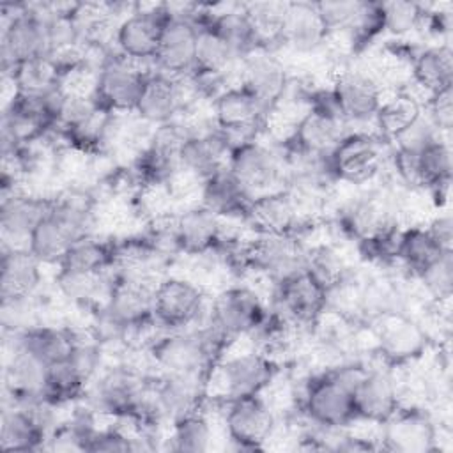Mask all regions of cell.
Returning a JSON list of instances; mask_svg holds the SVG:
<instances>
[{"instance_id": "6da1fadb", "label": "cell", "mask_w": 453, "mask_h": 453, "mask_svg": "<svg viewBox=\"0 0 453 453\" xmlns=\"http://www.w3.org/2000/svg\"><path fill=\"white\" fill-rule=\"evenodd\" d=\"M366 366L368 363L349 357L306 375L297 395L303 419L326 430H345L357 423L352 389Z\"/></svg>"}, {"instance_id": "7a4b0ae2", "label": "cell", "mask_w": 453, "mask_h": 453, "mask_svg": "<svg viewBox=\"0 0 453 453\" xmlns=\"http://www.w3.org/2000/svg\"><path fill=\"white\" fill-rule=\"evenodd\" d=\"M230 350V345L207 324L161 331L143 350L154 373L211 375L214 365Z\"/></svg>"}, {"instance_id": "3957f363", "label": "cell", "mask_w": 453, "mask_h": 453, "mask_svg": "<svg viewBox=\"0 0 453 453\" xmlns=\"http://www.w3.org/2000/svg\"><path fill=\"white\" fill-rule=\"evenodd\" d=\"M150 373L127 361L104 365L81 398L96 414L111 421L133 423L149 396Z\"/></svg>"}, {"instance_id": "277c9868", "label": "cell", "mask_w": 453, "mask_h": 453, "mask_svg": "<svg viewBox=\"0 0 453 453\" xmlns=\"http://www.w3.org/2000/svg\"><path fill=\"white\" fill-rule=\"evenodd\" d=\"M281 373V363L258 347L232 354L214 365L209 375V400L265 395Z\"/></svg>"}, {"instance_id": "5b68a950", "label": "cell", "mask_w": 453, "mask_h": 453, "mask_svg": "<svg viewBox=\"0 0 453 453\" xmlns=\"http://www.w3.org/2000/svg\"><path fill=\"white\" fill-rule=\"evenodd\" d=\"M269 311V301L255 287L232 283L211 297L203 324L211 326L232 347L242 338H251L265 322Z\"/></svg>"}, {"instance_id": "8992f818", "label": "cell", "mask_w": 453, "mask_h": 453, "mask_svg": "<svg viewBox=\"0 0 453 453\" xmlns=\"http://www.w3.org/2000/svg\"><path fill=\"white\" fill-rule=\"evenodd\" d=\"M2 7V71L51 55L48 35L50 4H9Z\"/></svg>"}, {"instance_id": "52a82bcc", "label": "cell", "mask_w": 453, "mask_h": 453, "mask_svg": "<svg viewBox=\"0 0 453 453\" xmlns=\"http://www.w3.org/2000/svg\"><path fill=\"white\" fill-rule=\"evenodd\" d=\"M389 154V143L377 133L350 129L327 154L329 172L336 184L363 188L375 182Z\"/></svg>"}, {"instance_id": "ba28073f", "label": "cell", "mask_w": 453, "mask_h": 453, "mask_svg": "<svg viewBox=\"0 0 453 453\" xmlns=\"http://www.w3.org/2000/svg\"><path fill=\"white\" fill-rule=\"evenodd\" d=\"M211 297L205 287L184 274H165L154 285L152 313L163 331L200 326L207 319Z\"/></svg>"}, {"instance_id": "9c48e42d", "label": "cell", "mask_w": 453, "mask_h": 453, "mask_svg": "<svg viewBox=\"0 0 453 453\" xmlns=\"http://www.w3.org/2000/svg\"><path fill=\"white\" fill-rule=\"evenodd\" d=\"M373 354L382 365L400 370L425 357L430 347V331L407 311H389L372 322Z\"/></svg>"}, {"instance_id": "30bf717a", "label": "cell", "mask_w": 453, "mask_h": 453, "mask_svg": "<svg viewBox=\"0 0 453 453\" xmlns=\"http://www.w3.org/2000/svg\"><path fill=\"white\" fill-rule=\"evenodd\" d=\"M221 411L223 428L235 449H264L276 432V411L264 395L209 400Z\"/></svg>"}, {"instance_id": "8fae6325", "label": "cell", "mask_w": 453, "mask_h": 453, "mask_svg": "<svg viewBox=\"0 0 453 453\" xmlns=\"http://www.w3.org/2000/svg\"><path fill=\"white\" fill-rule=\"evenodd\" d=\"M172 14L173 11L168 4H134V7L115 25L111 41L113 50L129 62L152 69L161 32Z\"/></svg>"}, {"instance_id": "7c38bea8", "label": "cell", "mask_w": 453, "mask_h": 453, "mask_svg": "<svg viewBox=\"0 0 453 453\" xmlns=\"http://www.w3.org/2000/svg\"><path fill=\"white\" fill-rule=\"evenodd\" d=\"M226 166L253 196L287 186V161L281 147L260 136L234 143Z\"/></svg>"}, {"instance_id": "4fadbf2b", "label": "cell", "mask_w": 453, "mask_h": 453, "mask_svg": "<svg viewBox=\"0 0 453 453\" xmlns=\"http://www.w3.org/2000/svg\"><path fill=\"white\" fill-rule=\"evenodd\" d=\"M149 71L124 58L111 46L99 57L92 96L106 111L129 115L136 108Z\"/></svg>"}, {"instance_id": "5bb4252c", "label": "cell", "mask_w": 453, "mask_h": 453, "mask_svg": "<svg viewBox=\"0 0 453 453\" xmlns=\"http://www.w3.org/2000/svg\"><path fill=\"white\" fill-rule=\"evenodd\" d=\"M271 308L290 326L313 331L327 313L329 288L308 269L271 285Z\"/></svg>"}, {"instance_id": "9a60e30c", "label": "cell", "mask_w": 453, "mask_h": 453, "mask_svg": "<svg viewBox=\"0 0 453 453\" xmlns=\"http://www.w3.org/2000/svg\"><path fill=\"white\" fill-rule=\"evenodd\" d=\"M329 88L340 115L349 126L372 124L386 97L377 73L356 65L336 69Z\"/></svg>"}, {"instance_id": "2e32d148", "label": "cell", "mask_w": 453, "mask_h": 453, "mask_svg": "<svg viewBox=\"0 0 453 453\" xmlns=\"http://www.w3.org/2000/svg\"><path fill=\"white\" fill-rule=\"evenodd\" d=\"M441 425L434 414L419 403L402 407L379 425V449L400 453H432L439 449Z\"/></svg>"}, {"instance_id": "e0dca14e", "label": "cell", "mask_w": 453, "mask_h": 453, "mask_svg": "<svg viewBox=\"0 0 453 453\" xmlns=\"http://www.w3.org/2000/svg\"><path fill=\"white\" fill-rule=\"evenodd\" d=\"M209 113L232 143L260 136L269 120V111L237 81H232L209 103Z\"/></svg>"}, {"instance_id": "ac0fdd59", "label": "cell", "mask_w": 453, "mask_h": 453, "mask_svg": "<svg viewBox=\"0 0 453 453\" xmlns=\"http://www.w3.org/2000/svg\"><path fill=\"white\" fill-rule=\"evenodd\" d=\"M235 81L242 85L271 113L287 97L292 74L274 50L260 48L242 57L235 69Z\"/></svg>"}, {"instance_id": "d6986e66", "label": "cell", "mask_w": 453, "mask_h": 453, "mask_svg": "<svg viewBox=\"0 0 453 453\" xmlns=\"http://www.w3.org/2000/svg\"><path fill=\"white\" fill-rule=\"evenodd\" d=\"M354 412L357 423L382 425L403 403L400 377L395 368L386 365L366 366L352 389Z\"/></svg>"}, {"instance_id": "ffe728a7", "label": "cell", "mask_w": 453, "mask_h": 453, "mask_svg": "<svg viewBox=\"0 0 453 453\" xmlns=\"http://www.w3.org/2000/svg\"><path fill=\"white\" fill-rule=\"evenodd\" d=\"M172 230L177 255L188 258L221 250L228 234L226 219L198 200L173 212Z\"/></svg>"}, {"instance_id": "44dd1931", "label": "cell", "mask_w": 453, "mask_h": 453, "mask_svg": "<svg viewBox=\"0 0 453 453\" xmlns=\"http://www.w3.org/2000/svg\"><path fill=\"white\" fill-rule=\"evenodd\" d=\"M244 223L257 234H294L306 242V234L315 228L319 219L303 218L292 191L280 188L255 195Z\"/></svg>"}, {"instance_id": "7402d4cb", "label": "cell", "mask_w": 453, "mask_h": 453, "mask_svg": "<svg viewBox=\"0 0 453 453\" xmlns=\"http://www.w3.org/2000/svg\"><path fill=\"white\" fill-rule=\"evenodd\" d=\"M191 104L193 99L184 78H173L150 69L133 115L145 124L157 127L182 119Z\"/></svg>"}, {"instance_id": "603a6c76", "label": "cell", "mask_w": 453, "mask_h": 453, "mask_svg": "<svg viewBox=\"0 0 453 453\" xmlns=\"http://www.w3.org/2000/svg\"><path fill=\"white\" fill-rule=\"evenodd\" d=\"M150 395L166 425L209 403V375L150 373Z\"/></svg>"}, {"instance_id": "cb8c5ba5", "label": "cell", "mask_w": 453, "mask_h": 453, "mask_svg": "<svg viewBox=\"0 0 453 453\" xmlns=\"http://www.w3.org/2000/svg\"><path fill=\"white\" fill-rule=\"evenodd\" d=\"M189 7L173 11L172 18L165 25L157 53L152 69L165 73L173 78H186L195 69V50H196V23L189 18Z\"/></svg>"}, {"instance_id": "d4e9b609", "label": "cell", "mask_w": 453, "mask_h": 453, "mask_svg": "<svg viewBox=\"0 0 453 453\" xmlns=\"http://www.w3.org/2000/svg\"><path fill=\"white\" fill-rule=\"evenodd\" d=\"M331 35L315 4L287 2L278 35V48H283L296 57H313L326 50Z\"/></svg>"}, {"instance_id": "484cf974", "label": "cell", "mask_w": 453, "mask_h": 453, "mask_svg": "<svg viewBox=\"0 0 453 453\" xmlns=\"http://www.w3.org/2000/svg\"><path fill=\"white\" fill-rule=\"evenodd\" d=\"M50 202L51 196L27 189L4 193L0 203L2 248H27V241L37 221L48 211Z\"/></svg>"}, {"instance_id": "4316f807", "label": "cell", "mask_w": 453, "mask_h": 453, "mask_svg": "<svg viewBox=\"0 0 453 453\" xmlns=\"http://www.w3.org/2000/svg\"><path fill=\"white\" fill-rule=\"evenodd\" d=\"M251 198L253 195L226 165L198 182V202L225 219L244 223Z\"/></svg>"}, {"instance_id": "83f0119b", "label": "cell", "mask_w": 453, "mask_h": 453, "mask_svg": "<svg viewBox=\"0 0 453 453\" xmlns=\"http://www.w3.org/2000/svg\"><path fill=\"white\" fill-rule=\"evenodd\" d=\"M78 329L69 324H35L21 333L9 334L12 338L11 349H19L42 365L51 366L69 357L78 338Z\"/></svg>"}, {"instance_id": "f1b7e54d", "label": "cell", "mask_w": 453, "mask_h": 453, "mask_svg": "<svg viewBox=\"0 0 453 453\" xmlns=\"http://www.w3.org/2000/svg\"><path fill=\"white\" fill-rule=\"evenodd\" d=\"M48 366L30 354L11 349L4 366V403H23L44 396Z\"/></svg>"}, {"instance_id": "f546056e", "label": "cell", "mask_w": 453, "mask_h": 453, "mask_svg": "<svg viewBox=\"0 0 453 453\" xmlns=\"http://www.w3.org/2000/svg\"><path fill=\"white\" fill-rule=\"evenodd\" d=\"M411 81L426 97L453 88V50L449 42H434L418 50L409 69ZM425 97V99H426Z\"/></svg>"}, {"instance_id": "4dcf8cb0", "label": "cell", "mask_w": 453, "mask_h": 453, "mask_svg": "<svg viewBox=\"0 0 453 453\" xmlns=\"http://www.w3.org/2000/svg\"><path fill=\"white\" fill-rule=\"evenodd\" d=\"M207 7L211 12V25L230 44L239 60L255 50L265 48L255 21L244 9V4H219Z\"/></svg>"}, {"instance_id": "1f68e13d", "label": "cell", "mask_w": 453, "mask_h": 453, "mask_svg": "<svg viewBox=\"0 0 453 453\" xmlns=\"http://www.w3.org/2000/svg\"><path fill=\"white\" fill-rule=\"evenodd\" d=\"M42 267L28 248H2L0 297L39 294L44 280Z\"/></svg>"}, {"instance_id": "d6a6232c", "label": "cell", "mask_w": 453, "mask_h": 453, "mask_svg": "<svg viewBox=\"0 0 453 453\" xmlns=\"http://www.w3.org/2000/svg\"><path fill=\"white\" fill-rule=\"evenodd\" d=\"M48 434L25 405L4 403L0 421V448L4 451L28 453L46 449Z\"/></svg>"}, {"instance_id": "836d02e7", "label": "cell", "mask_w": 453, "mask_h": 453, "mask_svg": "<svg viewBox=\"0 0 453 453\" xmlns=\"http://www.w3.org/2000/svg\"><path fill=\"white\" fill-rule=\"evenodd\" d=\"M448 251L453 250H444L426 225H407L398 230L395 253L396 265H400L412 280Z\"/></svg>"}, {"instance_id": "e575fe53", "label": "cell", "mask_w": 453, "mask_h": 453, "mask_svg": "<svg viewBox=\"0 0 453 453\" xmlns=\"http://www.w3.org/2000/svg\"><path fill=\"white\" fill-rule=\"evenodd\" d=\"M119 262V242L90 234L71 244L57 269L83 274H101L113 271Z\"/></svg>"}, {"instance_id": "d590c367", "label": "cell", "mask_w": 453, "mask_h": 453, "mask_svg": "<svg viewBox=\"0 0 453 453\" xmlns=\"http://www.w3.org/2000/svg\"><path fill=\"white\" fill-rule=\"evenodd\" d=\"M214 439L211 419L205 409L189 412L168 425L166 448L179 453H202L211 449Z\"/></svg>"}, {"instance_id": "8d00e7d4", "label": "cell", "mask_w": 453, "mask_h": 453, "mask_svg": "<svg viewBox=\"0 0 453 453\" xmlns=\"http://www.w3.org/2000/svg\"><path fill=\"white\" fill-rule=\"evenodd\" d=\"M423 103L418 101L412 94L398 90L393 96H386L372 126L384 142H391L419 111Z\"/></svg>"}, {"instance_id": "74e56055", "label": "cell", "mask_w": 453, "mask_h": 453, "mask_svg": "<svg viewBox=\"0 0 453 453\" xmlns=\"http://www.w3.org/2000/svg\"><path fill=\"white\" fill-rule=\"evenodd\" d=\"M12 90L28 94H44L60 87V73L53 57H42L21 62L4 74Z\"/></svg>"}, {"instance_id": "f35d334b", "label": "cell", "mask_w": 453, "mask_h": 453, "mask_svg": "<svg viewBox=\"0 0 453 453\" xmlns=\"http://www.w3.org/2000/svg\"><path fill=\"white\" fill-rule=\"evenodd\" d=\"M87 386L88 382L65 359L48 366L44 398L60 409L65 405H74L85 396Z\"/></svg>"}, {"instance_id": "ab89813d", "label": "cell", "mask_w": 453, "mask_h": 453, "mask_svg": "<svg viewBox=\"0 0 453 453\" xmlns=\"http://www.w3.org/2000/svg\"><path fill=\"white\" fill-rule=\"evenodd\" d=\"M306 269L327 288H331L340 280H343L352 267L349 265V260L338 244L324 241L308 244Z\"/></svg>"}, {"instance_id": "60d3db41", "label": "cell", "mask_w": 453, "mask_h": 453, "mask_svg": "<svg viewBox=\"0 0 453 453\" xmlns=\"http://www.w3.org/2000/svg\"><path fill=\"white\" fill-rule=\"evenodd\" d=\"M380 11H382L384 34L398 41L419 30L425 18V4H418V2H405V0L380 2Z\"/></svg>"}, {"instance_id": "b9f144b4", "label": "cell", "mask_w": 453, "mask_h": 453, "mask_svg": "<svg viewBox=\"0 0 453 453\" xmlns=\"http://www.w3.org/2000/svg\"><path fill=\"white\" fill-rule=\"evenodd\" d=\"M416 281L423 287L430 303H449L453 292V251L444 253L426 267Z\"/></svg>"}, {"instance_id": "7bdbcfd3", "label": "cell", "mask_w": 453, "mask_h": 453, "mask_svg": "<svg viewBox=\"0 0 453 453\" xmlns=\"http://www.w3.org/2000/svg\"><path fill=\"white\" fill-rule=\"evenodd\" d=\"M140 442L131 426L124 421H115L108 426H99L92 435L87 451H138Z\"/></svg>"}, {"instance_id": "ee69618b", "label": "cell", "mask_w": 453, "mask_h": 453, "mask_svg": "<svg viewBox=\"0 0 453 453\" xmlns=\"http://www.w3.org/2000/svg\"><path fill=\"white\" fill-rule=\"evenodd\" d=\"M317 11L331 37L345 35L356 23L363 2H315Z\"/></svg>"}, {"instance_id": "f6af8a7d", "label": "cell", "mask_w": 453, "mask_h": 453, "mask_svg": "<svg viewBox=\"0 0 453 453\" xmlns=\"http://www.w3.org/2000/svg\"><path fill=\"white\" fill-rule=\"evenodd\" d=\"M425 113L430 117L434 126L444 134L449 136L451 122H453V103H451V88L437 92L425 99L423 103Z\"/></svg>"}, {"instance_id": "bcb514c9", "label": "cell", "mask_w": 453, "mask_h": 453, "mask_svg": "<svg viewBox=\"0 0 453 453\" xmlns=\"http://www.w3.org/2000/svg\"><path fill=\"white\" fill-rule=\"evenodd\" d=\"M425 225L444 250H453V221L448 211L439 209V212Z\"/></svg>"}]
</instances>
